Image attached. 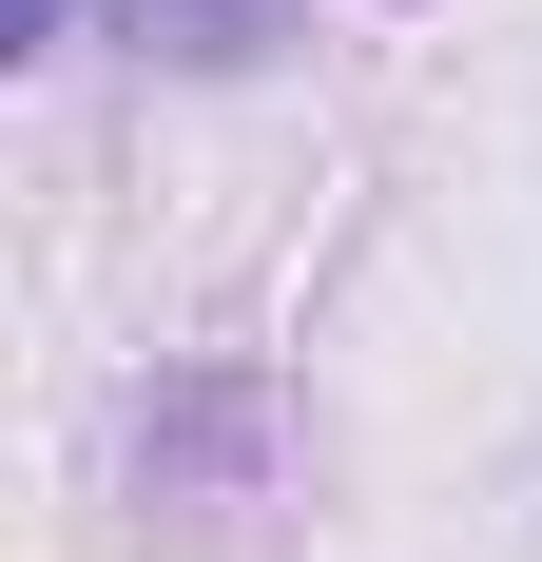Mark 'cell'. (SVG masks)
<instances>
[{"label": "cell", "mask_w": 542, "mask_h": 562, "mask_svg": "<svg viewBox=\"0 0 542 562\" xmlns=\"http://www.w3.org/2000/svg\"><path fill=\"white\" fill-rule=\"evenodd\" d=\"M291 0H136V40H174V58H252Z\"/></svg>", "instance_id": "1"}, {"label": "cell", "mask_w": 542, "mask_h": 562, "mask_svg": "<svg viewBox=\"0 0 542 562\" xmlns=\"http://www.w3.org/2000/svg\"><path fill=\"white\" fill-rule=\"evenodd\" d=\"M58 20H78V0H20V40H58Z\"/></svg>", "instance_id": "2"}]
</instances>
